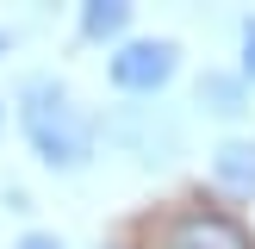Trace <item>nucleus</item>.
Segmentation results:
<instances>
[{
    "label": "nucleus",
    "mask_w": 255,
    "mask_h": 249,
    "mask_svg": "<svg viewBox=\"0 0 255 249\" xmlns=\"http://www.w3.org/2000/svg\"><path fill=\"white\" fill-rule=\"evenodd\" d=\"M0 50H6V31H0Z\"/></svg>",
    "instance_id": "nucleus-9"
},
{
    "label": "nucleus",
    "mask_w": 255,
    "mask_h": 249,
    "mask_svg": "<svg viewBox=\"0 0 255 249\" xmlns=\"http://www.w3.org/2000/svg\"><path fill=\"white\" fill-rule=\"evenodd\" d=\"M243 69L255 75V19H243Z\"/></svg>",
    "instance_id": "nucleus-8"
},
{
    "label": "nucleus",
    "mask_w": 255,
    "mask_h": 249,
    "mask_svg": "<svg viewBox=\"0 0 255 249\" xmlns=\"http://www.w3.org/2000/svg\"><path fill=\"white\" fill-rule=\"evenodd\" d=\"M19 249H69V243H62V237H50V231H31Z\"/></svg>",
    "instance_id": "nucleus-7"
},
{
    "label": "nucleus",
    "mask_w": 255,
    "mask_h": 249,
    "mask_svg": "<svg viewBox=\"0 0 255 249\" xmlns=\"http://www.w3.org/2000/svg\"><path fill=\"white\" fill-rule=\"evenodd\" d=\"M19 124H25L31 149L50 168H87V156H94V119L75 106V94L56 75H31L19 87Z\"/></svg>",
    "instance_id": "nucleus-1"
},
{
    "label": "nucleus",
    "mask_w": 255,
    "mask_h": 249,
    "mask_svg": "<svg viewBox=\"0 0 255 249\" xmlns=\"http://www.w3.org/2000/svg\"><path fill=\"white\" fill-rule=\"evenodd\" d=\"M156 249H249V243H243V231H237L231 218H206V212H193V218L168 224Z\"/></svg>",
    "instance_id": "nucleus-3"
},
{
    "label": "nucleus",
    "mask_w": 255,
    "mask_h": 249,
    "mask_svg": "<svg viewBox=\"0 0 255 249\" xmlns=\"http://www.w3.org/2000/svg\"><path fill=\"white\" fill-rule=\"evenodd\" d=\"M199 100H206L212 112H243V81H231V75H206V81H199Z\"/></svg>",
    "instance_id": "nucleus-6"
},
{
    "label": "nucleus",
    "mask_w": 255,
    "mask_h": 249,
    "mask_svg": "<svg viewBox=\"0 0 255 249\" xmlns=\"http://www.w3.org/2000/svg\"><path fill=\"white\" fill-rule=\"evenodd\" d=\"M212 168H218V181H224V187H237V193H255V143H243V137L218 143Z\"/></svg>",
    "instance_id": "nucleus-4"
},
{
    "label": "nucleus",
    "mask_w": 255,
    "mask_h": 249,
    "mask_svg": "<svg viewBox=\"0 0 255 249\" xmlns=\"http://www.w3.org/2000/svg\"><path fill=\"white\" fill-rule=\"evenodd\" d=\"M125 25H131V6L125 0H87L81 6V31L87 37H119Z\"/></svg>",
    "instance_id": "nucleus-5"
},
{
    "label": "nucleus",
    "mask_w": 255,
    "mask_h": 249,
    "mask_svg": "<svg viewBox=\"0 0 255 249\" xmlns=\"http://www.w3.org/2000/svg\"><path fill=\"white\" fill-rule=\"evenodd\" d=\"M174 69H181V44L174 37H143V44H125L112 56V81L125 94H156V87L174 81Z\"/></svg>",
    "instance_id": "nucleus-2"
}]
</instances>
